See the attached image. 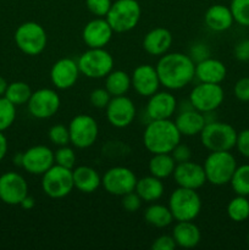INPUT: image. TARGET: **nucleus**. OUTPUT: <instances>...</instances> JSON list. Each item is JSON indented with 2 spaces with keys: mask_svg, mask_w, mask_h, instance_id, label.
<instances>
[{
  "mask_svg": "<svg viewBox=\"0 0 249 250\" xmlns=\"http://www.w3.org/2000/svg\"><path fill=\"white\" fill-rule=\"evenodd\" d=\"M111 95L105 88H95L89 94V103L95 109H105L111 100Z\"/></svg>",
  "mask_w": 249,
  "mask_h": 250,
  "instance_id": "obj_39",
  "label": "nucleus"
},
{
  "mask_svg": "<svg viewBox=\"0 0 249 250\" xmlns=\"http://www.w3.org/2000/svg\"><path fill=\"white\" fill-rule=\"evenodd\" d=\"M32 93H33V90L31 89L29 84H27L26 82H22V81H15V82L7 84L4 97L16 106H21V105H26L28 103Z\"/></svg>",
  "mask_w": 249,
  "mask_h": 250,
  "instance_id": "obj_32",
  "label": "nucleus"
},
{
  "mask_svg": "<svg viewBox=\"0 0 249 250\" xmlns=\"http://www.w3.org/2000/svg\"><path fill=\"white\" fill-rule=\"evenodd\" d=\"M176 246L180 248H195L202 241V232L193 221H176L172 234Z\"/></svg>",
  "mask_w": 249,
  "mask_h": 250,
  "instance_id": "obj_27",
  "label": "nucleus"
},
{
  "mask_svg": "<svg viewBox=\"0 0 249 250\" xmlns=\"http://www.w3.org/2000/svg\"><path fill=\"white\" fill-rule=\"evenodd\" d=\"M81 75L92 80L105 78L114 70L115 60L105 48H88L77 60Z\"/></svg>",
  "mask_w": 249,
  "mask_h": 250,
  "instance_id": "obj_8",
  "label": "nucleus"
},
{
  "mask_svg": "<svg viewBox=\"0 0 249 250\" xmlns=\"http://www.w3.org/2000/svg\"><path fill=\"white\" fill-rule=\"evenodd\" d=\"M75 189L72 170L54 164L42 175V190L51 199H62Z\"/></svg>",
  "mask_w": 249,
  "mask_h": 250,
  "instance_id": "obj_9",
  "label": "nucleus"
},
{
  "mask_svg": "<svg viewBox=\"0 0 249 250\" xmlns=\"http://www.w3.org/2000/svg\"><path fill=\"white\" fill-rule=\"evenodd\" d=\"M67 127L70 132V144L76 149L90 148L99 137V125L90 115H76Z\"/></svg>",
  "mask_w": 249,
  "mask_h": 250,
  "instance_id": "obj_10",
  "label": "nucleus"
},
{
  "mask_svg": "<svg viewBox=\"0 0 249 250\" xmlns=\"http://www.w3.org/2000/svg\"><path fill=\"white\" fill-rule=\"evenodd\" d=\"M227 216L234 222H244L249 219V199L244 195L232 198L226 208Z\"/></svg>",
  "mask_w": 249,
  "mask_h": 250,
  "instance_id": "obj_33",
  "label": "nucleus"
},
{
  "mask_svg": "<svg viewBox=\"0 0 249 250\" xmlns=\"http://www.w3.org/2000/svg\"><path fill=\"white\" fill-rule=\"evenodd\" d=\"M229 185L237 195L249 197V164L237 166Z\"/></svg>",
  "mask_w": 249,
  "mask_h": 250,
  "instance_id": "obj_34",
  "label": "nucleus"
},
{
  "mask_svg": "<svg viewBox=\"0 0 249 250\" xmlns=\"http://www.w3.org/2000/svg\"><path fill=\"white\" fill-rule=\"evenodd\" d=\"M233 94L239 102H249V77H242L234 83Z\"/></svg>",
  "mask_w": 249,
  "mask_h": 250,
  "instance_id": "obj_43",
  "label": "nucleus"
},
{
  "mask_svg": "<svg viewBox=\"0 0 249 250\" xmlns=\"http://www.w3.org/2000/svg\"><path fill=\"white\" fill-rule=\"evenodd\" d=\"M20 207L24 210H31L36 207V200H34L33 197H31V195L28 194L23 198V200L21 202Z\"/></svg>",
  "mask_w": 249,
  "mask_h": 250,
  "instance_id": "obj_49",
  "label": "nucleus"
},
{
  "mask_svg": "<svg viewBox=\"0 0 249 250\" xmlns=\"http://www.w3.org/2000/svg\"><path fill=\"white\" fill-rule=\"evenodd\" d=\"M134 192L141 197L144 203L150 204V203H155L161 199L164 192H165V186H164L163 180L149 175L137 181Z\"/></svg>",
  "mask_w": 249,
  "mask_h": 250,
  "instance_id": "obj_28",
  "label": "nucleus"
},
{
  "mask_svg": "<svg viewBox=\"0 0 249 250\" xmlns=\"http://www.w3.org/2000/svg\"><path fill=\"white\" fill-rule=\"evenodd\" d=\"M167 207L175 221H194L202 211L203 202L198 190L177 187L170 194Z\"/></svg>",
  "mask_w": 249,
  "mask_h": 250,
  "instance_id": "obj_3",
  "label": "nucleus"
},
{
  "mask_svg": "<svg viewBox=\"0 0 249 250\" xmlns=\"http://www.w3.org/2000/svg\"><path fill=\"white\" fill-rule=\"evenodd\" d=\"M239 154L244 158L249 159V128L242 129L241 132L237 133V141H236V146Z\"/></svg>",
  "mask_w": 249,
  "mask_h": 250,
  "instance_id": "obj_45",
  "label": "nucleus"
},
{
  "mask_svg": "<svg viewBox=\"0 0 249 250\" xmlns=\"http://www.w3.org/2000/svg\"><path fill=\"white\" fill-rule=\"evenodd\" d=\"M229 10L236 23L249 27V0H231Z\"/></svg>",
  "mask_w": 249,
  "mask_h": 250,
  "instance_id": "obj_36",
  "label": "nucleus"
},
{
  "mask_svg": "<svg viewBox=\"0 0 249 250\" xmlns=\"http://www.w3.org/2000/svg\"><path fill=\"white\" fill-rule=\"evenodd\" d=\"M114 33L105 17H95L83 27L82 39L88 48H105L112 39Z\"/></svg>",
  "mask_w": 249,
  "mask_h": 250,
  "instance_id": "obj_21",
  "label": "nucleus"
},
{
  "mask_svg": "<svg viewBox=\"0 0 249 250\" xmlns=\"http://www.w3.org/2000/svg\"><path fill=\"white\" fill-rule=\"evenodd\" d=\"M248 38H249V37H248Z\"/></svg>",
  "mask_w": 249,
  "mask_h": 250,
  "instance_id": "obj_54",
  "label": "nucleus"
},
{
  "mask_svg": "<svg viewBox=\"0 0 249 250\" xmlns=\"http://www.w3.org/2000/svg\"><path fill=\"white\" fill-rule=\"evenodd\" d=\"M189 58L194 61L195 63L199 61L205 60V59L210 58V48L208 44L203 43V42H195L192 44L189 48V53H188Z\"/></svg>",
  "mask_w": 249,
  "mask_h": 250,
  "instance_id": "obj_42",
  "label": "nucleus"
},
{
  "mask_svg": "<svg viewBox=\"0 0 249 250\" xmlns=\"http://www.w3.org/2000/svg\"><path fill=\"white\" fill-rule=\"evenodd\" d=\"M176 242L172 236L168 234H163L159 236L155 241L151 244V249L153 250H173L176 248Z\"/></svg>",
  "mask_w": 249,
  "mask_h": 250,
  "instance_id": "obj_46",
  "label": "nucleus"
},
{
  "mask_svg": "<svg viewBox=\"0 0 249 250\" xmlns=\"http://www.w3.org/2000/svg\"><path fill=\"white\" fill-rule=\"evenodd\" d=\"M172 177L178 187L189 189L198 190L207 183V176L203 165L192 160L177 164Z\"/></svg>",
  "mask_w": 249,
  "mask_h": 250,
  "instance_id": "obj_20",
  "label": "nucleus"
},
{
  "mask_svg": "<svg viewBox=\"0 0 249 250\" xmlns=\"http://www.w3.org/2000/svg\"><path fill=\"white\" fill-rule=\"evenodd\" d=\"M131 84L134 92L144 98H149L158 92L161 83L155 66L149 63L137 66L131 75Z\"/></svg>",
  "mask_w": 249,
  "mask_h": 250,
  "instance_id": "obj_19",
  "label": "nucleus"
},
{
  "mask_svg": "<svg viewBox=\"0 0 249 250\" xmlns=\"http://www.w3.org/2000/svg\"><path fill=\"white\" fill-rule=\"evenodd\" d=\"M73 186L76 189L84 194H90L99 189L102 186V176L95 168L87 165L75 166L72 170Z\"/></svg>",
  "mask_w": 249,
  "mask_h": 250,
  "instance_id": "obj_26",
  "label": "nucleus"
},
{
  "mask_svg": "<svg viewBox=\"0 0 249 250\" xmlns=\"http://www.w3.org/2000/svg\"><path fill=\"white\" fill-rule=\"evenodd\" d=\"M142 7L137 0H115L105 16L115 33H126L139 23Z\"/></svg>",
  "mask_w": 249,
  "mask_h": 250,
  "instance_id": "obj_6",
  "label": "nucleus"
},
{
  "mask_svg": "<svg viewBox=\"0 0 249 250\" xmlns=\"http://www.w3.org/2000/svg\"><path fill=\"white\" fill-rule=\"evenodd\" d=\"M204 23L212 32H226L233 26L234 20L229 6L222 4L211 5L204 14Z\"/></svg>",
  "mask_w": 249,
  "mask_h": 250,
  "instance_id": "obj_24",
  "label": "nucleus"
},
{
  "mask_svg": "<svg viewBox=\"0 0 249 250\" xmlns=\"http://www.w3.org/2000/svg\"><path fill=\"white\" fill-rule=\"evenodd\" d=\"M7 84H9V83L6 82V80H5L4 77H1V76H0V97H4V95H5Z\"/></svg>",
  "mask_w": 249,
  "mask_h": 250,
  "instance_id": "obj_51",
  "label": "nucleus"
},
{
  "mask_svg": "<svg viewBox=\"0 0 249 250\" xmlns=\"http://www.w3.org/2000/svg\"><path fill=\"white\" fill-rule=\"evenodd\" d=\"M207 182L212 186H226L237 168V160L231 151H210L203 163Z\"/></svg>",
  "mask_w": 249,
  "mask_h": 250,
  "instance_id": "obj_4",
  "label": "nucleus"
},
{
  "mask_svg": "<svg viewBox=\"0 0 249 250\" xmlns=\"http://www.w3.org/2000/svg\"><path fill=\"white\" fill-rule=\"evenodd\" d=\"M16 105L5 97H0V132H5L14 125L16 120Z\"/></svg>",
  "mask_w": 249,
  "mask_h": 250,
  "instance_id": "obj_35",
  "label": "nucleus"
},
{
  "mask_svg": "<svg viewBox=\"0 0 249 250\" xmlns=\"http://www.w3.org/2000/svg\"><path fill=\"white\" fill-rule=\"evenodd\" d=\"M81 76L77 61L71 58L59 59L50 68V82L55 89L67 90L77 83Z\"/></svg>",
  "mask_w": 249,
  "mask_h": 250,
  "instance_id": "obj_17",
  "label": "nucleus"
},
{
  "mask_svg": "<svg viewBox=\"0 0 249 250\" xmlns=\"http://www.w3.org/2000/svg\"><path fill=\"white\" fill-rule=\"evenodd\" d=\"M22 160H23V153H17L14 156V165L22 167Z\"/></svg>",
  "mask_w": 249,
  "mask_h": 250,
  "instance_id": "obj_52",
  "label": "nucleus"
},
{
  "mask_svg": "<svg viewBox=\"0 0 249 250\" xmlns=\"http://www.w3.org/2000/svg\"><path fill=\"white\" fill-rule=\"evenodd\" d=\"M7 149H9V143H7V138L4 134V132H0V161L4 160V158L7 154Z\"/></svg>",
  "mask_w": 249,
  "mask_h": 250,
  "instance_id": "obj_48",
  "label": "nucleus"
},
{
  "mask_svg": "<svg viewBox=\"0 0 249 250\" xmlns=\"http://www.w3.org/2000/svg\"><path fill=\"white\" fill-rule=\"evenodd\" d=\"M189 100L193 107L200 112L216 111L225 99V90L221 84L199 82L189 93Z\"/></svg>",
  "mask_w": 249,
  "mask_h": 250,
  "instance_id": "obj_12",
  "label": "nucleus"
},
{
  "mask_svg": "<svg viewBox=\"0 0 249 250\" xmlns=\"http://www.w3.org/2000/svg\"><path fill=\"white\" fill-rule=\"evenodd\" d=\"M14 41L22 53L28 56H37L45 50L48 45V34L41 23L27 21L17 27Z\"/></svg>",
  "mask_w": 249,
  "mask_h": 250,
  "instance_id": "obj_7",
  "label": "nucleus"
},
{
  "mask_svg": "<svg viewBox=\"0 0 249 250\" xmlns=\"http://www.w3.org/2000/svg\"><path fill=\"white\" fill-rule=\"evenodd\" d=\"M248 243H249V234H248Z\"/></svg>",
  "mask_w": 249,
  "mask_h": 250,
  "instance_id": "obj_53",
  "label": "nucleus"
},
{
  "mask_svg": "<svg viewBox=\"0 0 249 250\" xmlns=\"http://www.w3.org/2000/svg\"><path fill=\"white\" fill-rule=\"evenodd\" d=\"M173 122H175L176 127H177L182 137L199 136L200 132L207 125L204 114L195 109L177 112Z\"/></svg>",
  "mask_w": 249,
  "mask_h": 250,
  "instance_id": "obj_25",
  "label": "nucleus"
},
{
  "mask_svg": "<svg viewBox=\"0 0 249 250\" xmlns=\"http://www.w3.org/2000/svg\"><path fill=\"white\" fill-rule=\"evenodd\" d=\"M144 220L146 224L156 229H166L175 221L170 208L158 203H150L144 210Z\"/></svg>",
  "mask_w": 249,
  "mask_h": 250,
  "instance_id": "obj_30",
  "label": "nucleus"
},
{
  "mask_svg": "<svg viewBox=\"0 0 249 250\" xmlns=\"http://www.w3.org/2000/svg\"><path fill=\"white\" fill-rule=\"evenodd\" d=\"M233 55L236 60L241 62H248L249 61V38L239 41L233 48Z\"/></svg>",
  "mask_w": 249,
  "mask_h": 250,
  "instance_id": "obj_47",
  "label": "nucleus"
},
{
  "mask_svg": "<svg viewBox=\"0 0 249 250\" xmlns=\"http://www.w3.org/2000/svg\"><path fill=\"white\" fill-rule=\"evenodd\" d=\"M227 76V67L221 60L208 58L195 63V78L203 83L221 84Z\"/></svg>",
  "mask_w": 249,
  "mask_h": 250,
  "instance_id": "obj_23",
  "label": "nucleus"
},
{
  "mask_svg": "<svg viewBox=\"0 0 249 250\" xmlns=\"http://www.w3.org/2000/svg\"><path fill=\"white\" fill-rule=\"evenodd\" d=\"M111 0H85L88 11L95 17H105L111 7Z\"/></svg>",
  "mask_w": 249,
  "mask_h": 250,
  "instance_id": "obj_40",
  "label": "nucleus"
},
{
  "mask_svg": "<svg viewBox=\"0 0 249 250\" xmlns=\"http://www.w3.org/2000/svg\"><path fill=\"white\" fill-rule=\"evenodd\" d=\"M55 164L54 151L49 146L38 144L23 151L22 168L29 175L42 176Z\"/></svg>",
  "mask_w": 249,
  "mask_h": 250,
  "instance_id": "obj_16",
  "label": "nucleus"
},
{
  "mask_svg": "<svg viewBox=\"0 0 249 250\" xmlns=\"http://www.w3.org/2000/svg\"><path fill=\"white\" fill-rule=\"evenodd\" d=\"M61 106V98L53 88H41L32 93L27 109L31 116L38 120H46L55 116Z\"/></svg>",
  "mask_w": 249,
  "mask_h": 250,
  "instance_id": "obj_13",
  "label": "nucleus"
},
{
  "mask_svg": "<svg viewBox=\"0 0 249 250\" xmlns=\"http://www.w3.org/2000/svg\"><path fill=\"white\" fill-rule=\"evenodd\" d=\"M48 138L55 146H62L70 144V132L68 127L62 124H56L49 128Z\"/></svg>",
  "mask_w": 249,
  "mask_h": 250,
  "instance_id": "obj_38",
  "label": "nucleus"
},
{
  "mask_svg": "<svg viewBox=\"0 0 249 250\" xmlns=\"http://www.w3.org/2000/svg\"><path fill=\"white\" fill-rule=\"evenodd\" d=\"M54 159H55L56 165L63 166V167H67L73 170L76 166V160H77V155H76V151L73 149V146H58L55 151H54Z\"/></svg>",
  "mask_w": 249,
  "mask_h": 250,
  "instance_id": "obj_37",
  "label": "nucleus"
},
{
  "mask_svg": "<svg viewBox=\"0 0 249 250\" xmlns=\"http://www.w3.org/2000/svg\"><path fill=\"white\" fill-rule=\"evenodd\" d=\"M160 83L168 90H180L195 78V62L188 54L166 53L155 65Z\"/></svg>",
  "mask_w": 249,
  "mask_h": 250,
  "instance_id": "obj_1",
  "label": "nucleus"
},
{
  "mask_svg": "<svg viewBox=\"0 0 249 250\" xmlns=\"http://www.w3.org/2000/svg\"><path fill=\"white\" fill-rule=\"evenodd\" d=\"M136 173L126 166H114L102 176V187L105 192L115 197H122L133 192L137 185Z\"/></svg>",
  "mask_w": 249,
  "mask_h": 250,
  "instance_id": "obj_11",
  "label": "nucleus"
},
{
  "mask_svg": "<svg viewBox=\"0 0 249 250\" xmlns=\"http://www.w3.org/2000/svg\"><path fill=\"white\" fill-rule=\"evenodd\" d=\"M28 195V183L22 175L7 171L0 176V200L7 205H20Z\"/></svg>",
  "mask_w": 249,
  "mask_h": 250,
  "instance_id": "obj_15",
  "label": "nucleus"
},
{
  "mask_svg": "<svg viewBox=\"0 0 249 250\" xmlns=\"http://www.w3.org/2000/svg\"><path fill=\"white\" fill-rule=\"evenodd\" d=\"M181 138L182 136L171 119L151 120L143 132L144 148L150 154L171 153Z\"/></svg>",
  "mask_w": 249,
  "mask_h": 250,
  "instance_id": "obj_2",
  "label": "nucleus"
},
{
  "mask_svg": "<svg viewBox=\"0 0 249 250\" xmlns=\"http://www.w3.org/2000/svg\"><path fill=\"white\" fill-rule=\"evenodd\" d=\"M177 103L175 95L170 90H158L148 98L145 114L151 120H167L177 112Z\"/></svg>",
  "mask_w": 249,
  "mask_h": 250,
  "instance_id": "obj_18",
  "label": "nucleus"
},
{
  "mask_svg": "<svg viewBox=\"0 0 249 250\" xmlns=\"http://www.w3.org/2000/svg\"><path fill=\"white\" fill-rule=\"evenodd\" d=\"M170 154L172 155L173 160L177 164L192 160V149H190L187 144L182 143V142H180V143L173 148V150L171 151Z\"/></svg>",
  "mask_w": 249,
  "mask_h": 250,
  "instance_id": "obj_44",
  "label": "nucleus"
},
{
  "mask_svg": "<svg viewBox=\"0 0 249 250\" xmlns=\"http://www.w3.org/2000/svg\"><path fill=\"white\" fill-rule=\"evenodd\" d=\"M143 200L136 192H129L121 197V205L127 212H136L142 208Z\"/></svg>",
  "mask_w": 249,
  "mask_h": 250,
  "instance_id": "obj_41",
  "label": "nucleus"
},
{
  "mask_svg": "<svg viewBox=\"0 0 249 250\" xmlns=\"http://www.w3.org/2000/svg\"><path fill=\"white\" fill-rule=\"evenodd\" d=\"M237 133L232 125L219 120L209 122L200 132V142L209 151H231L236 146Z\"/></svg>",
  "mask_w": 249,
  "mask_h": 250,
  "instance_id": "obj_5",
  "label": "nucleus"
},
{
  "mask_svg": "<svg viewBox=\"0 0 249 250\" xmlns=\"http://www.w3.org/2000/svg\"><path fill=\"white\" fill-rule=\"evenodd\" d=\"M194 109L190 103L189 98L185 100H181V102L177 103V112H182V111H187V110H192Z\"/></svg>",
  "mask_w": 249,
  "mask_h": 250,
  "instance_id": "obj_50",
  "label": "nucleus"
},
{
  "mask_svg": "<svg viewBox=\"0 0 249 250\" xmlns=\"http://www.w3.org/2000/svg\"><path fill=\"white\" fill-rule=\"evenodd\" d=\"M172 43L173 36L170 29L165 27H155L144 36L142 45L146 54L160 58L164 54L168 53Z\"/></svg>",
  "mask_w": 249,
  "mask_h": 250,
  "instance_id": "obj_22",
  "label": "nucleus"
},
{
  "mask_svg": "<svg viewBox=\"0 0 249 250\" xmlns=\"http://www.w3.org/2000/svg\"><path fill=\"white\" fill-rule=\"evenodd\" d=\"M106 120L115 128H126L133 124L137 116V109L133 100L127 95L112 97L105 107Z\"/></svg>",
  "mask_w": 249,
  "mask_h": 250,
  "instance_id": "obj_14",
  "label": "nucleus"
},
{
  "mask_svg": "<svg viewBox=\"0 0 249 250\" xmlns=\"http://www.w3.org/2000/svg\"><path fill=\"white\" fill-rule=\"evenodd\" d=\"M105 80L104 88L111 97L126 95L131 89V75L122 70H112Z\"/></svg>",
  "mask_w": 249,
  "mask_h": 250,
  "instance_id": "obj_31",
  "label": "nucleus"
},
{
  "mask_svg": "<svg viewBox=\"0 0 249 250\" xmlns=\"http://www.w3.org/2000/svg\"><path fill=\"white\" fill-rule=\"evenodd\" d=\"M176 165L177 163L173 160L170 153L151 154V158L148 163L149 175L160 178V180H166L173 175Z\"/></svg>",
  "mask_w": 249,
  "mask_h": 250,
  "instance_id": "obj_29",
  "label": "nucleus"
}]
</instances>
